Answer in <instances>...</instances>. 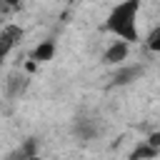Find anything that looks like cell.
Returning a JSON list of instances; mask_svg holds the SVG:
<instances>
[{
  "instance_id": "obj_1",
  "label": "cell",
  "mask_w": 160,
  "mask_h": 160,
  "mask_svg": "<svg viewBox=\"0 0 160 160\" xmlns=\"http://www.w3.org/2000/svg\"><path fill=\"white\" fill-rule=\"evenodd\" d=\"M142 0H120L105 18V30L112 32L118 40L125 42H138L140 32H138V12H140Z\"/></svg>"
},
{
  "instance_id": "obj_2",
  "label": "cell",
  "mask_w": 160,
  "mask_h": 160,
  "mask_svg": "<svg viewBox=\"0 0 160 160\" xmlns=\"http://www.w3.org/2000/svg\"><path fill=\"white\" fill-rule=\"evenodd\" d=\"M72 132L80 140H95L102 132V122L98 118H92V115H78L72 120Z\"/></svg>"
},
{
  "instance_id": "obj_3",
  "label": "cell",
  "mask_w": 160,
  "mask_h": 160,
  "mask_svg": "<svg viewBox=\"0 0 160 160\" xmlns=\"http://www.w3.org/2000/svg\"><path fill=\"white\" fill-rule=\"evenodd\" d=\"M20 38H22V28L20 25H5L0 30V60H5L10 55V50L18 45Z\"/></svg>"
},
{
  "instance_id": "obj_4",
  "label": "cell",
  "mask_w": 160,
  "mask_h": 160,
  "mask_svg": "<svg viewBox=\"0 0 160 160\" xmlns=\"http://www.w3.org/2000/svg\"><path fill=\"white\" fill-rule=\"evenodd\" d=\"M28 88H30V78L22 75V72H12V75L8 78V82H5L8 98H20V95L28 92Z\"/></svg>"
},
{
  "instance_id": "obj_5",
  "label": "cell",
  "mask_w": 160,
  "mask_h": 160,
  "mask_svg": "<svg viewBox=\"0 0 160 160\" xmlns=\"http://www.w3.org/2000/svg\"><path fill=\"white\" fill-rule=\"evenodd\" d=\"M128 48H130V42H125V40H115V42L105 50L102 62H105V65H118V62H122V60L128 58Z\"/></svg>"
},
{
  "instance_id": "obj_6",
  "label": "cell",
  "mask_w": 160,
  "mask_h": 160,
  "mask_svg": "<svg viewBox=\"0 0 160 160\" xmlns=\"http://www.w3.org/2000/svg\"><path fill=\"white\" fill-rule=\"evenodd\" d=\"M52 52H55V42L52 40H48V42H42V45H38V50H35V60H40V62H45V60H50L52 58Z\"/></svg>"
},
{
  "instance_id": "obj_7",
  "label": "cell",
  "mask_w": 160,
  "mask_h": 160,
  "mask_svg": "<svg viewBox=\"0 0 160 160\" xmlns=\"http://www.w3.org/2000/svg\"><path fill=\"white\" fill-rule=\"evenodd\" d=\"M158 155V148L152 145V142H140L132 152H130V158H155Z\"/></svg>"
},
{
  "instance_id": "obj_8",
  "label": "cell",
  "mask_w": 160,
  "mask_h": 160,
  "mask_svg": "<svg viewBox=\"0 0 160 160\" xmlns=\"http://www.w3.org/2000/svg\"><path fill=\"white\" fill-rule=\"evenodd\" d=\"M148 48H150V50H155V52L160 50V28H155V30L148 35Z\"/></svg>"
},
{
  "instance_id": "obj_9",
  "label": "cell",
  "mask_w": 160,
  "mask_h": 160,
  "mask_svg": "<svg viewBox=\"0 0 160 160\" xmlns=\"http://www.w3.org/2000/svg\"><path fill=\"white\" fill-rule=\"evenodd\" d=\"M138 72H140V68L122 70V72H118V75H115V82H128V78H132V75H138Z\"/></svg>"
},
{
  "instance_id": "obj_10",
  "label": "cell",
  "mask_w": 160,
  "mask_h": 160,
  "mask_svg": "<svg viewBox=\"0 0 160 160\" xmlns=\"http://www.w3.org/2000/svg\"><path fill=\"white\" fill-rule=\"evenodd\" d=\"M20 5V0H0V10L2 8H18Z\"/></svg>"
}]
</instances>
